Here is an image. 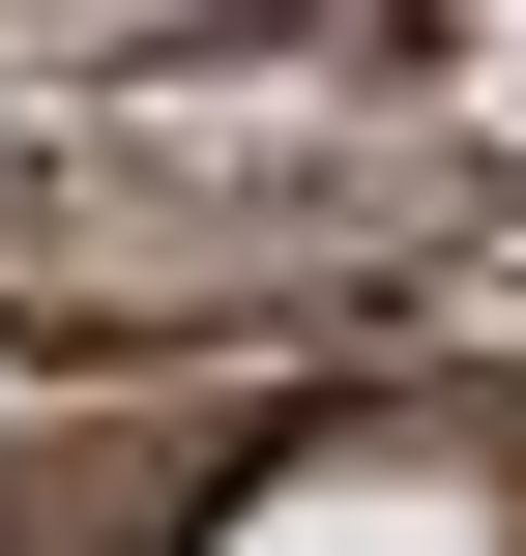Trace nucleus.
<instances>
[{
    "label": "nucleus",
    "instance_id": "1",
    "mask_svg": "<svg viewBox=\"0 0 526 556\" xmlns=\"http://www.w3.org/2000/svg\"><path fill=\"white\" fill-rule=\"evenodd\" d=\"M234 556H498V498H439V469H293Z\"/></svg>",
    "mask_w": 526,
    "mask_h": 556
}]
</instances>
